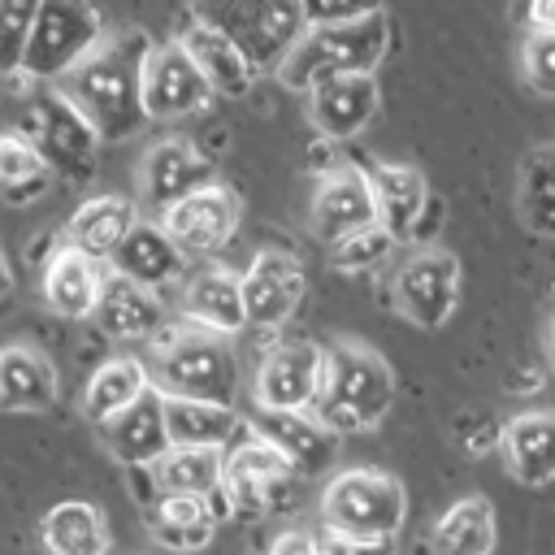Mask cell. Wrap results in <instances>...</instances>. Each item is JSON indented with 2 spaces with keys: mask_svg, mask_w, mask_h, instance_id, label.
<instances>
[{
  "mask_svg": "<svg viewBox=\"0 0 555 555\" xmlns=\"http://www.w3.org/2000/svg\"><path fill=\"white\" fill-rule=\"evenodd\" d=\"M147 52H152V43L143 30L104 35V43L56 82V91L87 117V126L100 134V143L134 139L147 126V108H143Z\"/></svg>",
  "mask_w": 555,
  "mask_h": 555,
  "instance_id": "1",
  "label": "cell"
},
{
  "mask_svg": "<svg viewBox=\"0 0 555 555\" xmlns=\"http://www.w3.org/2000/svg\"><path fill=\"white\" fill-rule=\"evenodd\" d=\"M395 403V373L390 364L360 338H343L325 347V377L312 399V412L343 438L369 434L386 421Z\"/></svg>",
  "mask_w": 555,
  "mask_h": 555,
  "instance_id": "2",
  "label": "cell"
},
{
  "mask_svg": "<svg viewBox=\"0 0 555 555\" xmlns=\"http://www.w3.org/2000/svg\"><path fill=\"white\" fill-rule=\"evenodd\" d=\"M147 373L165 399H208L230 408L238 390V360L230 338L199 330L191 321L156 338Z\"/></svg>",
  "mask_w": 555,
  "mask_h": 555,
  "instance_id": "3",
  "label": "cell"
},
{
  "mask_svg": "<svg viewBox=\"0 0 555 555\" xmlns=\"http://www.w3.org/2000/svg\"><path fill=\"white\" fill-rule=\"evenodd\" d=\"M390 48V17H360L343 26H308L304 39L291 48V56L278 65V78L291 91H312L325 78L338 74H373Z\"/></svg>",
  "mask_w": 555,
  "mask_h": 555,
  "instance_id": "4",
  "label": "cell"
},
{
  "mask_svg": "<svg viewBox=\"0 0 555 555\" xmlns=\"http://www.w3.org/2000/svg\"><path fill=\"white\" fill-rule=\"evenodd\" d=\"M317 512H321V529L330 533L382 542V538H399L408 520V490L386 468L351 464L325 481Z\"/></svg>",
  "mask_w": 555,
  "mask_h": 555,
  "instance_id": "5",
  "label": "cell"
},
{
  "mask_svg": "<svg viewBox=\"0 0 555 555\" xmlns=\"http://www.w3.org/2000/svg\"><path fill=\"white\" fill-rule=\"evenodd\" d=\"M100 43H104V22L87 0H43L22 56V74L56 87Z\"/></svg>",
  "mask_w": 555,
  "mask_h": 555,
  "instance_id": "6",
  "label": "cell"
},
{
  "mask_svg": "<svg viewBox=\"0 0 555 555\" xmlns=\"http://www.w3.org/2000/svg\"><path fill=\"white\" fill-rule=\"evenodd\" d=\"M395 312L416 330H442L460 304V260L442 247H421L403 256L390 278Z\"/></svg>",
  "mask_w": 555,
  "mask_h": 555,
  "instance_id": "7",
  "label": "cell"
},
{
  "mask_svg": "<svg viewBox=\"0 0 555 555\" xmlns=\"http://www.w3.org/2000/svg\"><path fill=\"white\" fill-rule=\"evenodd\" d=\"M26 134L35 139V147L43 152L48 169L69 178V182H82L95 173V152H100V134L87 126V117L52 87L43 91L39 100H30V113H26Z\"/></svg>",
  "mask_w": 555,
  "mask_h": 555,
  "instance_id": "8",
  "label": "cell"
},
{
  "mask_svg": "<svg viewBox=\"0 0 555 555\" xmlns=\"http://www.w3.org/2000/svg\"><path fill=\"white\" fill-rule=\"evenodd\" d=\"M295 468L247 425L230 447H225V468H221V499L230 512H269L286 486H295Z\"/></svg>",
  "mask_w": 555,
  "mask_h": 555,
  "instance_id": "9",
  "label": "cell"
},
{
  "mask_svg": "<svg viewBox=\"0 0 555 555\" xmlns=\"http://www.w3.org/2000/svg\"><path fill=\"white\" fill-rule=\"evenodd\" d=\"M212 87L199 74V65L186 56L182 43H152L143 61V108L147 121H178L191 113H204L212 104Z\"/></svg>",
  "mask_w": 555,
  "mask_h": 555,
  "instance_id": "10",
  "label": "cell"
},
{
  "mask_svg": "<svg viewBox=\"0 0 555 555\" xmlns=\"http://www.w3.org/2000/svg\"><path fill=\"white\" fill-rule=\"evenodd\" d=\"M321 377H325V347H317L308 338H291V343H278L264 351L256 382H251V399H256V408L299 412V408H312Z\"/></svg>",
  "mask_w": 555,
  "mask_h": 555,
  "instance_id": "11",
  "label": "cell"
},
{
  "mask_svg": "<svg viewBox=\"0 0 555 555\" xmlns=\"http://www.w3.org/2000/svg\"><path fill=\"white\" fill-rule=\"evenodd\" d=\"M243 221V199L225 186V182H208L199 191H191L186 199H178L173 208L160 212L165 234L182 247V251H217L234 238Z\"/></svg>",
  "mask_w": 555,
  "mask_h": 555,
  "instance_id": "12",
  "label": "cell"
},
{
  "mask_svg": "<svg viewBox=\"0 0 555 555\" xmlns=\"http://www.w3.org/2000/svg\"><path fill=\"white\" fill-rule=\"evenodd\" d=\"M377 108H382L377 74H338L308 91V121L317 134H325L334 143L364 134L373 126Z\"/></svg>",
  "mask_w": 555,
  "mask_h": 555,
  "instance_id": "13",
  "label": "cell"
},
{
  "mask_svg": "<svg viewBox=\"0 0 555 555\" xmlns=\"http://www.w3.org/2000/svg\"><path fill=\"white\" fill-rule=\"evenodd\" d=\"M251 429H256L299 477L325 473V468L334 464V455H338V434H334L312 408H299V412L256 408Z\"/></svg>",
  "mask_w": 555,
  "mask_h": 555,
  "instance_id": "14",
  "label": "cell"
},
{
  "mask_svg": "<svg viewBox=\"0 0 555 555\" xmlns=\"http://www.w3.org/2000/svg\"><path fill=\"white\" fill-rule=\"evenodd\" d=\"M134 178H139V199L147 208H160V212L173 208L178 199H186L191 191L217 182L212 178V160L195 143H186V139H160V143H152L143 152Z\"/></svg>",
  "mask_w": 555,
  "mask_h": 555,
  "instance_id": "15",
  "label": "cell"
},
{
  "mask_svg": "<svg viewBox=\"0 0 555 555\" xmlns=\"http://www.w3.org/2000/svg\"><path fill=\"white\" fill-rule=\"evenodd\" d=\"M308 291L304 264L291 251H256L247 273H243V308H247V325L260 330H278L291 321V312L299 308Z\"/></svg>",
  "mask_w": 555,
  "mask_h": 555,
  "instance_id": "16",
  "label": "cell"
},
{
  "mask_svg": "<svg viewBox=\"0 0 555 555\" xmlns=\"http://www.w3.org/2000/svg\"><path fill=\"white\" fill-rule=\"evenodd\" d=\"M377 221V204H373V186H369V169L356 165H338L330 169L317 191H312V208H308V225L312 234L330 247L351 230H364Z\"/></svg>",
  "mask_w": 555,
  "mask_h": 555,
  "instance_id": "17",
  "label": "cell"
},
{
  "mask_svg": "<svg viewBox=\"0 0 555 555\" xmlns=\"http://www.w3.org/2000/svg\"><path fill=\"white\" fill-rule=\"evenodd\" d=\"M100 429V442L104 451L117 460V464H130V468H152L165 451H169V425H165V395L152 386L143 390L130 408H121L117 416H108Z\"/></svg>",
  "mask_w": 555,
  "mask_h": 555,
  "instance_id": "18",
  "label": "cell"
},
{
  "mask_svg": "<svg viewBox=\"0 0 555 555\" xmlns=\"http://www.w3.org/2000/svg\"><path fill=\"white\" fill-rule=\"evenodd\" d=\"M39 291H43V304L65 317V321H87L100 304V291H104V260L78 251V247H56L43 264V278H39Z\"/></svg>",
  "mask_w": 555,
  "mask_h": 555,
  "instance_id": "19",
  "label": "cell"
},
{
  "mask_svg": "<svg viewBox=\"0 0 555 555\" xmlns=\"http://www.w3.org/2000/svg\"><path fill=\"white\" fill-rule=\"evenodd\" d=\"M499 455H503V468L520 486L529 490L551 486L555 481V412L538 408V412L512 416L499 429Z\"/></svg>",
  "mask_w": 555,
  "mask_h": 555,
  "instance_id": "20",
  "label": "cell"
},
{
  "mask_svg": "<svg viewBox=\"0 0 555 555\" xmlns=\"http://www.w3.org/2000/svg\"><path fill=\"white\" fill-rule=\"evenodd\" d=\"M182 312H186L191 325L212 330V334H221V338L238 334V330L247 325L243 273L221 269V264H208V269L191 273L186 286H182Z\"/></svg>",
  "mask_w": 555,
  "mask_h": 555,
  "instance_id": "21",
  "label": "cell"
},
{
  "mask_svg": "<svg viewBox=\"0 0 555 555\" xmlns=\"http://www.w3.org/2000/svg\"><path fill=\"white\" fill-rule=\"evenodd\" d=\"M108 264H113V273H121V278H130V282H139L147 291H160V286H169V282L182 278L186 251L165 234L160 221H139L117 243V251L108 256Z\"/></svg>",
  "mask_w": 555,
  "mask_h": 555,
  "instance_id": "22",
  "label": "cell"
},
{
  "mask_svg": "<svg viewBox=\"0 0 555 555\" xmlns=\"http://www.w3.org/2000/svg\"><path fill=\"white\" fill-rule=\"evenodd\" d=\"M56 403V364L35 343L0 347V408L4 412H48Z\"/></svg>",
  "mask_w": 555,
  "mask_h": 555,
  "instance_id": "23",
  "label": "cell"
},
{
  "mask_svg": "<svg viewBox=\"0 0 555 555\" xmlns=\"http://www.w3.org/2000/svg\"><path fill=\"white\" fill-rule=\"evenodd\" d=\"M91 317L108 338H152L165 325V308H160L156 291H147L121 273H104V291H100V304Z\"/></svg>",
  "mask_w": 555,
  "mask_h": 555,
  "instance_id": "24",
  "label": "cell"
},
{
  "mask_svg": "<svg viewBox=\"0 0 555 555\" xmlns=\"http://www.w3.org/2000/svg\"><path fill=\"white\" fill-rule=\"evenodd\" d=\"M178 43L186 48V56L199 65V74L208 78V87H212L217 95H247V91H251L256 65L247 61V52H243L225 30L195 22V26L182 30Z\"/></svg>",
  "mask_w": 555,
  "mask_h": 555,
  "instance_id": "25",
  "label": "cell"
},
{
  "mask_svg": "<svg viewBox=\"0 0 555 555\" xmlns=\"http://www.w3.org/2000/svg\"><path fill=\"white\" fill-rule=\"evenodd\" d=\"M39 542L48 555H108L113 533L95 503L65 499L39 516Z\"/></svg>",
  "mask_w": 555,
  "mask_h": 555,
  "instance_id": "26",
  "label": "cell"
},
{
  "mask_svg": "<svg viewBox=\"0 0 555 555\" xmlns=\"http://www.w3.org/2000/svg\"><path fill=\"white\" fill-rule=\"evenodd\" d=\"M139 225V208L134 199L126 195H91L74 208L65 234H69V247L95 256V260H108L117 251V243Z\"/></svg>",
  "mask_w": 555,
  "mask_h": 555,
  "instance_id": "27",
  "label": "cell"
},
{
  "mask_svg": "<svg viewBox=\"0 0 555 555\" xmlns=\"http://www.w3.org/2000/svg\"><path fill=\"white\" fill-rule=\"evenodd\" d=\"M499 542V525H494V503L486 494H464L455 499L429 533V551L434 555H490Z\"/></svg>",
  "mask_w": 555,
  "mask_h": 555,
  "instance_id": "28",
  "label": "cell"
},
{
  "mask_svg": "<svg viewBox=\"0 0 555 555\" xmlns=\"http://www.w3.org/2000/svg\"><path fill=\"white\" fill-rule=\"evenodd\" d=\"M369 186H373V204H377V221L403 238L416 230L421 212H425V173L412 169V165H395V160H382L369 169Z\"/></svg>",
  "mask_w": 555,
  "mask_h": 555,
  "instance_id": "29",
  "label": "cell"
},
{
  "mask_svg": "<svg viewBox=\"0 0 555 555\" xmlns=\"http://www.w3.org/2000/svg\"><path fill=\"white\" fill-rule=\"evenodd\" d=\"M143 390H152V373L143 360L134 356H113L104 360L91 377H87V390H82V416L91 425H104L108 416H117L121 408H130Z\"/></svg>",
  "mask_w": 555,
  "mask_h": 555,
  "instance_id": "30",
  "label": "cell"
},
{
  "mask_svg": "<svg viewBox=\"0 0 555 555\" xmlns=\"http://www.w3.org/2000/svg\"><path fill=\"white\" fill-rule=\"evenodd\" d=\"M221 468H225V447H169L152 464V477H156L160 494L217 499L221 494Z\"/></svg>",
  "mask_w": 555,
  "mask_h": 555,
  "instance_id": "31",
  "label": "cell"
},
{
  "mask_svg": "<svg viewBox=\"0 0 555 555\" xmlns=\"http://www.w3.org/2000/svg\"><path fill=\"white\" fill-rule=\"evenodd\" d=\"M516 217L525 230L555 238V139L538 143L516 173Z\"/></svg>",
  "mask_w": 555,
  "mask_h": 555,
  "instance_id": "32",
  "label": "cell"
},
{
  "mask_svg": "<svg viewBox=\"0 0 555 555\" xmlns=\"http://www.w3.org/2000/svg\"><path fill=\"white\" fill-rule=\"evenodd\" d=\"M169 447H230L238 438V416L208 399H165Z\"/></svg>",
  "mask_w": 555,
  "mask_h": 555,
  "instance_id": "33",
  "label": "cell"
},
{
  "mask_svg": "<svg viewBox=\"0 0 555 555\" xmlns=\"http://www.w3.org/2000/svg\"><path fill=\"white\" fill-rule=\"evenodd\" d=\"M52 182V169L26 130H0V195L4 199H39Z\"/></svg>",
  "mask_w": 555,
  "mask_h": 555,
  "instance_id": "34",
  "label": "cell"
},
{
  "mask_svg": "<svg viewBox=\"0 0 555 555\" xmlns=\"http://www.w3.org/2000/svg\"><path fill=\"white\" fill-rule=\"evenodd\" d=\"M395 234L382 225V221H373V225H364V230H351V234H343L338 243H330V264L338 269V273H369V269H377L390 251H395Z\"/></svg>",
  "mask_w": 555,
  "mask_h": 555,
  "instance_id": "35",
  "label": "cell"
},
{
  "mask_svg": "<svg viewBox=\"0 0 555 555\" xmlns=\"http://www.w3.org/2000/svg\"><path fill=\"white\" fill-rule=\"evenodd\" d=\"M43 0H0V74H22V56Z\"/></svg>",
  "mask_w": 555,
  "mask_h": 555,
  "instance_id": "36",
  "label": "cell"
},
{
  "mask_svg": "<svg viewBox=\"0 0 555 555\" xmlns=\"http://www.w3.org/2000/svg\"><path fill=\"white\" fill-rule=\"evenodd\" d=\"M520 78L529 91L555 100V30H529L520 43Z\"/></svg>",
  "mask_w": 555,
  "mask_h": 555,
  "instance_id": "37",
  "label": "cell"
},
{
  "mask_svg": "<svg viewBox=\"0 0 555 555\" xmlns=\"http://www.w3.org/2000/svg\"><path fill=\"white\" fill-rule=\"evenodd\" d=\"M260 9H264V0H195V22L217 26V30H225L238 43Z\"/></svg>",
  "mask_w": 555,
  "mask_h": 555,
  "instance_id": "38",
  "label": "cell"
},
{
  "mask_svg": "<svg viewBox=\"0 0 555 555\" xmlns=\"http://www.w3.org/2000/svg\"><path fill=\"white\" fill-rule=\"evenodd\" d=\"M299 9H304L308 26H343V22H360V17L386 13L382 0H299Z\"/></svg>",
  "mask_w": 555,
  "mask_h": 555,
  "instance_id": "39",
  "label": "cell"
},
{
  "mask_svg": "<svg viewBox=\"0 0 555 555\" xmlns=\"http://www.w3.org/2000/svg\"><path fill=\"white\" fill-rule=\"evenodd\" d=\"M147 533L165 546V551H178V555H195L212 542L217 525H147Z\"/></svg>",
  "mask_w": 555,
  "mask_h": 555,
  "instance_id": "40",
  "label": "cell"
},
{
  "mask_svg": "<svg viewBox=\"0 0 555 555\" xmlns=\"http://www.w3.org/2000/svg\"><path fill=\"white\" fill-rule=\"evenodd\" d=\"M317 538H321V555H395V538L373 542V538H343L330 529H321Z\"/></svg>",
  "mask_w": 555,
  "mask_h": 555,
  "instance_id": "41",
  "label": "cell"
},
{
  "mask_svg": "<svg viewBox=\"0 0 555 555\" xmlns=\"http://www.w3.org/2000/svg\"><path fill=\"white\" fill-rule=\"evenodd\" d=\"M269 555H321V538L308 529H282L269 542Z\"/></svg>",
  "mask_w": 555,
  "mask_h": 555,
  "instance_id": "42",
  "label": "cell"
},
{
  "mask_svg": "<svg viewBox=\"0 0 555 555\" xmlns=\"http://www.w3.org/2000/svg\"><path fill=\"white\" fill-rule=\"evenodd\" d=\"M525 22H529V30H555V0H529Z\"/></svg>",
  "mask_w": 555,
  "mask_h": 555,
  "instance_id": "43",
  "label": "cell"
},
{
  "mask_svg": "<svg viewBox=\"0 0 555 555\" xmlns=\"http://www.w3.org/2000/svg\"><path fill=\"white\" fill-rule=\"evenodd\" d=\"M9 295V269H4V260H0V299Z\"/></svg>",
  "mask_w": 555,
  "mask_h": 555,
  "instance_id": "44",
  "label": "cell"
},
{
  "mask_svg": "<svg viewBox=\"0 0 555 555\" xmlns=\"http://www.w3.org/2000/svg\"><path fill=\"white\" fill-rule=\"evenodd\" d=\"M551 356H555V325H551Z\"/></svg>",
  "mask_w": 555,
  "mask_h": 555,
  "instance_id": "45",
  "label": "cell"
}]
</instances>
